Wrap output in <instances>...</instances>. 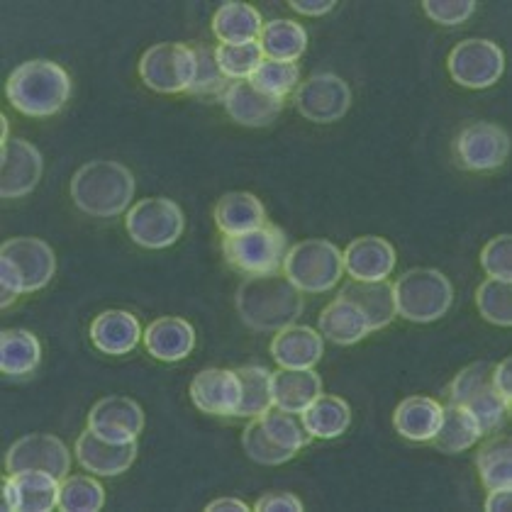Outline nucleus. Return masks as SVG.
<instances>
[{"mask_svg": "<svg viewBox=\"0 0 512 512\" xmlns=\"http://www.w3.org/2000/svg\"><path fill=\"white\" fill-rule=\"evenodd\" d=\"M237 315L256 332H281L283 327L296 325L303 315V293L288 281L283 271L261 276H247L237 288Z\"/></svg>", "mask_w": 512, "mask_h": 512, "instance_id": "1", "label": "nucleus"}, {"mask_svg": "<svg viewBox=\"0 0 512 512\" xmlns=\"http://www.w3.org/2000/svg\"><path fill=\"white\" fill-rule=\"evenodd\" d=\"M71 200L91 217H118L130 210L135 198V176L115 159L83 164L71 178Z\"/></svg>", "mask_w": 512, "mask_h": 512, "instance_id": "2", "label": "nucleus"}, {"mask_svg": "<svg viewBox=\"0 0 512 512\" xmlns=\"http://www.w3.org/2000/svg\"><path fill=\"white\" fill-rule=\"evenodd\" d=\"M5 98L27 118L57 115L71 98V76L57 61L32 59L18 66L5 83Z\"/></svg>", "mask_w": 512, "mask_h": 512, "instance_id": "3", "label": "nucleus"}, {"mask_svg": "<svg viewBox=\"0 0 512 512\" xmlns=\"http://www.w3.org/2000/svg\"><path fill=\"white\" fill-rule=\"evenodd\" d=\"M57 274L54 249L40 237H13L0 247V305L10 308L15 298L42 291Z\"/></svg>", "mask_w": 512, "mask_h": 512, "instance_id": "4", "label": "nucleus"}, {"mask_svg": "<svg viewBox=\"0 0 512 512\" xmlns=\"http://www.w3.org/2000/svg\"><path fill=\"white\" fill-rule=\"evenodd\" d=\"M393 298L395 313L400 317L427 325L449 313L454 303V286L442 271L413 269L395 281Z\"/></svg>", "mask_w": 512, "mask_h": 512, "instance_id": "5", "label": "nucleus"}, {"mask_svg": "<svg viewBox=\"0 0 512 512\" xmlns=\"http://www.w3.org/2000/svg\"><path fill=\"white\" fill-rule=\"evenodd\" d=\"M281 271L300 293H327L344 274V256L330 239H303L288 249Z\"/></svg>", "mask_w": 512, "mask_h": 512, "instance_id": "6", "label": "nucleus"}, {"mask_svg": "<svg viewBox=\"0 0 512 512\" xmlns=\"http://www.w3.org/2000/svg\"><path fill=\"white\" fill-rule=\"evenodd\" d=\"M288 252V237L281 227L261 225L244 235L222 239V254L232 269L247 276H261L281 271Z\"/></svg>", "mask_w": 512, "mask_h": 512, "instance_id": "7", "label": "nucleus"}, {"mask_svg": "<svg viewBox=\"0 0 512 512\" xmlns=\"http://www.w3.org/2000/svg\"><path fill=\"white\" fill-rule=\"evenodd\" d=\"M127 235L144 249H166L186 230V215L171 198H142L127 210Z\"/></svg>", "mask_w": 512, "mask_h": 512, "instance_id": "8", "label": "nucleus"}, {"mask_svg": "<svg viewBox=\"0 0 512 512\" xmlns=\"http://www.w3.org/2000/svg\"><path fill=\"white\" fill-rule=\"evenodd\" d=\"M193 71H196V54L188 44H154L139 59V76L144 86L157 93H188Z\"/></svg>", "mask_w": 512, "mask_h": 512, "instance_id": "9", "label": "nucleus"}, {"mask_svg": "<svg viewBox=\"0 0 512 512\" xmlns=\"http://www.w3.org/2000/svg\"><path fill=\"white\" fill-rule=\"evenodd\" d=\"M447 69L452 81L459 83L461 88L481 91V88H491L493 83L500 81L505 71V54L495 42L471 37L452 49Z\"/></svg>", "mask_w": 512, "mask_h": 512, "instance_id": "10", "label": "nucleus"}, {"mask_svg": "<svg viewBox=\"0 0 512 512\" xmlns=\"http://www.w3.org/2000/svg\"><path fill=\"white\" fill-rule=\"evenodd\" d=\"M352 105V88L337 74H315L296 91V108L305 120L315 125H330L342 120Z\"/></svg>", "mask_w": 512, "mask_h": 512, "instance_id": "11", "label": "nucleus"}, {"mask_svg": "<svg viewBox=\"0 0 512 512\" xmlns=\"http://www.w3.org/2000/svg\"><path fill=\"white\" fill-rule=\"evenodd\" d=\"M5 471H44L64 481L71 471V452L54 434H25L5 454Z\"/></svg>", "mask_w": 512, "mask_h": 512, "instance_id": "12", "label": "nucleus"}, {"mask_svg": "<svg viewBox=\"0 0 512 512\" xmlns=\"http://www.w3.org/2000/svg\"><path fill=\"white\" fill-rule=\"evenodd\" d=\"M454 149L464 169L493 171L510 157V135L493 122H473L459 132Z\"/></svg>", "mask_w": 512, "mask_h": 512, "instance_id": "13", "label": "nucleus"}, {"mask_svg": "<svg viewBox=\"0 0 512 512\" xmlns=\"http://www.w3.org/2000/svg\"><path fill=\"white\" fill-rule=\"evenodd\" d=\"M44 171L42 152L32 142L10 137L0 154V196L5 200L22 198L32 193Z\"/></svg>", "mask_w": 512, "mask_h": 512, "instance_id": "14", "label": "nucleus"}, {"mask_svg": "<svg viewBox=\"0 0 512 512\" xmlns=\"http://www.w3.org/2000/svg\"><path fill=\"white\" fill-rule=\"evenodd\" d=\"M61 481L44 471L8 473L3 481V508L15 512H52L59 508Z\"/></svg>", "mask_w": 512, "mask_h": 512, "instance_id": "15", "label": "nucleus"}, {"mask_svg": "<svg viewBox=\"0 0 512 512\" xmlns=\"http://www.w3.org/2000/svg\"><path fill=\"white\" fill-rule=\"evenodd\" d=\"M76 461L81 464V469L100 478H113L120 476L135 464L139 444L137 439L132 442H108V439L98 437L96 432L88 427L86 432H81V437L76 439Z\"/></svg>", "mask_w": 512, "mask_h": 512, "instance_id": "16", "label": "nucleus"}, {"mask_svg": "<svg viewBox=\"0 0 512 512\" xmlns=\"http://www.w3.org/2000/svg\"><path fill=\"white\" fill-rule=\"evenodd\" d=\"M88 427L108 442H132L144 430V410L125 395L100 398L88 413Z\"/></svg>", "mask_w": 512, "mask_h": 512, "instance_id": "17", "label": "nucleus"}, {"mask_svg": "<svg viewBox=\"0 0 512 512\" xmlns=\"http://www.w3.org/2000/svg\"><path fill=\"white\" fill-rule=\"evenodd\" d=\"M191 400L208 415L235 417L242 400L239 374L230 369H203L191 381Z\"/></svg>", "mask_w": 512, "mask_h": 512, "instance_id": "18", "label": "nucleus"}, {"mask_svg": "<svg viewBox=\"0 0 512 512\" xmlns=\"http://www.w3.org/2000/svg\"><path fill=\"white\" fill-rule=\"evenodd\" d=\"M220 100L227 115L244 127L271 125L283 110V98L259 91L252 81H230Z\"/></svg>", "mask_w": 512, "mask_h": 512, "instance_id": "19", "label": "nucleus"}, {"mask_svg": "<svg viewBox=\"0 0 512 512\" xmlns=\"http://www.w3.org/2000/svg\"><path fill=\"white\" fill-rule=\"evenodd\" d=\"M342 256L344 271L352 276V281H386L395 269V249L383 237H356Z\"/></svg>", "mask_w": 512, "mask_h": 512, "instance_id": "20", "label": "nucleus"}, {"mask_svg": "<svg viewBox=\"0 0 512 512\" xmlns=\"http://www.w3.org/2000/svg\"><path fill=\"white\" fill-rule=\"evenodd\" d=\"M325 354V339L308 325H288L271 339V356L281 369H315Z\"/></svg>", "mask_w": 512, "mask_h": 512, "instance_id": "21", "label": "nucleus"}, {"mask_svg": "<svg viewBox=\"0 0 512 512\" xmlns=\"http://www.w3.org/2000/svg\"><path fill=\"white\" fill-rule=\"evenodd\" d=\"M91 342L98 352L108 356H125L135 352L139 339L144 337L137 315L130 310H105L91 322Z\"/></svg>", "mask_w": 512, "mask_h": 512, "instance_id": "22", "label": "nucleus"}, {"mask_svg": "<svg viewBox=\"0 0 512 512\" xmlns=\"http://www.w3.org/2000/svg\"><path fill=\"white\" fill-rule=\"evenodd\" d=\"M142 342L154 359L174 364V361H183L193 352V347H196V330L183 317L166 315L154 320L144 330Z\"/></svg>", "mask_w": 512, "mask_h": 512, "instance_id": "23", "label": "nucleus"}, {"mask_svg": "<svg viewBox=\"0 0 512 512\" xmlns=\"http://www.w3.org/2000/svg\"><path fill=\"white\" fill-rule=\"evenodd\" d=\"M320 395L322 378L315 369H281L271 374V398L278 410L300 415Z\"/></svg>", "mask_w": 512, "mask_h": 512, "instance_id": "24", "label": "nucleus"}, {"mask_svg": "<svg viewBox=\"0 0 512 512\" xmlns=\"http://www.w3.org/2000/svg\"><path fill=\"white\" fill-rule=\"evenodd\" d=\"M337 298L354 303L364 313L371 332L388 327L393 317L398 315L395 313L393 286L388 281H349L347 286H342Z\"/></svg>", "mask_w": 512, "mask_h": 512, "instance_id": "25", "label": "nucleus"}, {"mask_svg": "<svg viewBox=\"0 0 512 512\" xmlns=\"http://www.w3.org/2000/svg\"><path fill=\"white\" fill-rule=\"evenodd\" d=\"M215 225L225 237L244 235V232L266 225V208L254 193H225L215 205Z\"/></svg>", "mask_w": 512, "mask_h": 512, "instance_id": "26", "label": "nucleus"}, {"mask_svg": "<svg viewBox=\"0 0 512 512\" xmlns=\"http://www.w3.org/2000/svg\"><path fill=\"white\" fill-rule=\"evenodd\" d=\"M439 422H442V405L427 395L405 398L393 413L395 430L410 442H432L439 430Z\"/></svg>", "mask_w": 512, "mask_h": 512, "instance_id": "27", "label": "nucleus"}, {"mask_svg": "<svg viewBox=\"0 0 512 512\" xmlns=\"http://www.w3.org/2000/svg\"><path fill=\"white\" fill-rule=\"evenodd\" d=\"M261 30H264L261 13L249 3L227 0L217 8L213 18V35L220 40V44L259 42Z\"/></svg>", "mask_w": 512, "mask_h": 512, "instance_id": "28", "label": "nucleus"}, {"mask_svg": "<svg viewBox=\"0 0 512 512\" xmlns=\"http://www.w3.org/2000/svg\"><path fill=\"white\" fill-rule=\"evenodd\" d=\"M317 327H320L317 332H320L322 337L339 344V347H349V344L361 342L366 335H371V327L369 322H366L364 313H361L354 303L342 298H335L325 310H322Z\"/></svg>", "mask_w": 512, "mask_h": 512, "instance_id": "29", "label": "nucleus"}, {"mask_svg": "<svg viewBox=\"0 0 512 512\" xmlns=\"http://www.w3.org/2000/svg\"><path fill=\"white\" fill-rule=\"evenodd\" d=\"M481 437V425L464 405H442V422H439V430L432 437V444L439 452L461 454L471 449L473 444L481 442Z\"/></svg>", "mask_w": 512, "mask_h": 512, "instance_id": "30", "label": "nucleus"}, {"mask_svg": "<svg viewBox=\"0 0 512 512\" xmlns=\"http://www.w3.org/2000/svg\"><path fill=\"white\" fill-rule=\"evenodd\" d=\"M300 420H303L310 437L335 439L342 437L349 430V425H352V408H349V403L344 398L322 393L320 398H315L300 413Z\"/></svg>", "mask_w": 512, "mask_h": 512, "instance_id": "31", "label": "nucleus"}, {"mask_svg": "<svg viewBox=\"0 0 512 512\" xmlns=\"http://www.w3.org/2000/svg\"><path fill=\"white\" fill-rule=\"evenodd\" d=\"M42 361V344L30 330H3L0 335V369L5 376H30Z\"/></svg>", "mask_w": 512, "mask_h": 512, "instance_id": "32", "label": "nucleus"}, {"mask_svg": "<svg viewBox=\"0 0 512 512\" xmlns=\"http://www.w3.org/2000/svg\"><path fill=\"white\" fill-rule=\"evenodd\" d=\"M259 44L264 59L296 64V59L303 57L305 47H308V32H305L303 25L293 20H269L264 22Z\"/></svg>", "mask_w": 512, "mask_h": 512, "instance_id": "33", "label": "nucleus"}, {"mask_svg": "<svg viewBox=\"0 0 512 512\" xmlns=\"http://www.w3.org/2000/svg\"><path fill=\"white\" fill-rule=\"evenodd\" d=\"M476 469L481 483L488 491L495 488H512V442L500 434L481 447L476 454Z\"/></svg>", "mask_w": 512, "mask_h": 512, "instance_id": "34", "label": "nucleus"}, {"mask_svg": "<svg viewBox=\"0 0 512 512\" xmlns=\"http://www.w3.org/2000/svg\"><path fill=\"white\" fill-rule=\"evenodd\" d=\"M239 381H242V400L235 417H261L274 408L271 398V371L264 366H242L237 369Z\"/></svg>", "mask_w": 512, "mask_h": 512, "instance_id": "35", "label": "nucleus"}, {"mask_svg": "<svg viewBox=\"0 0 512 512\" xmlns=\"http://www.w3.org/2000/svg\"><path fill=\"white\" fill-rule=\"evenodd\" d=\"M105 505V488L93 476H66L59 488V510L96 512Z\"/></svg>", "mask_w": 512, "mask_h": 512, "instance_id": "36", "label": "nucleus"}, {"mask_svg": "<svg viewBox=\"0 0 512 512\" xmlns=\"http://www.w3.org/2000/svg\"><path fill=\"white\" fill-rule=\"evenodd\" d=\"M217 64L227 81H249L256 71V66L264 61L259 42L249 44H217L215 49Z\"/></svg>", "mask_w": 512, "mask_h": 512, "instance_id": "37", "label": "nucleus"}, {"mask_svg": "<svg viewBox=\"0 0 512 512\" xmlns=\"http://www.w3.org/2000/svg\"><path fill=\"white\" fill-rule=\"evenodd\" d=\"M476 305L483 320L491 325L510 327L512 325V283L486 278L476 291Z\"/></svg>", "mask_w": 512, "mask_h": 512, "instance_id": "38", "label": "nucleus"}, {"mask_svg": "<svg viewBox=\"0 0 512 512\" xmlns=\"http://www.w3.org/2000/svg\"><path fill=\"white\" fill-rule=\"evenodd\" d=\"M259 420H261V425H264V432L274 439L278 447L291 449V452H296V454L303 447H308L310 439H313L310 437V432L305 430L300 415L286 413V410L271 408L269 413L261 415Z\"/></svg>", "mask_w": 512, "mask_h": 512, "instance_id": "39", "label": "nucleus"}, {"mask_svg": "<svg viewBox=\"0 0 512 512\" xmlns=\"http://www.w3.org/2000/svg\"><path fill=\"white\" fill-rule=\"evenodd\" d=\"M193 54H196V71H193V83L188 93L200 98H222L230 81L222 74L220 64H217L215 49L200 44V47L193 49Z\"/></svg>", "mask_w": 512, "mask_h": 512, "instance_id": "40", "label": "nucleus"}, {"mask_svg": "<svg viewBox=\"0 0 512 512\" xmlns=\"http://www.w3.org/2000/svg\"><path fill=\"white\" fill-rule=\"evenodd\" d=\"M242 447L244 454H247L254 464L261 466L286 464V461H291L293 456H296V452H291V449L278 447L274 439L264 432V425H261L259 417H254V420L244 427Z\"/></svg>", "mask_w": 512, "mask_h": 512, "instance_id": "41", "label": "nucleus"}, {"mask_svg": "<svg viewBox=\"0 0 512 512\" xmlns=\"http://www.w3.org/2000/svg\"><path fill=\"white\" fill-rule=\"evenodd\" d=\"M249 81H252L259 91L269 93V96L286 98L288 93L298 86L300 69L298 64H288V61L264 59L259 66H256V71Z\"/></svg>", "mask_w": 512, "mask_h": 512, "instance_id": "42", "label": "nucleus"}, {"mask_svg": "<svg viewBox=\"0 0 512 512\" xmlns=\"http://www.w3.org/2000/svg\"><path fill=\"white\" fill-rule=\"evenodd\" d=\"M464 408L469 410L473 417H476L478 425H481L483 437H486V434L498 432L500 427H503L510 405L493 391L491 383H486V386L478 388V391L473 393L469 400H466Z\"/></svg>", "mask_w": 512, "mask_h": 512, "instance_id": "43", "label": "nucleus"}, {"mask_svg": "<svg viewBox=\"0 0 512 512\" xmlns=\"http://www.w3.org/2000/svg\"><path fill=\"white\" fill-rule=\"evenodd\" d=\"M481 266L488 278H498V281L512 283V237L498 235L483 247Z\"/></svg>", "mask_w": 512, "mask_h": 512, "instance_id": "44", "label": "nucleus"}, {"mask_svg": "<svg viewBox=\"0 0 512 512\" xmlns=\"http://www.w3.org/2000/svg\"><path fill=\"white\" fill-rule=\"evenodd\" d=\"M491 374H493V364H488V361H476V364L466 366V369L452 381V388H449L447 393V403L464 405L466 400L478 391V388L491 383Z\"/></svg>", "mask_w": 512, "mask_h": 512, "instance_id": "45", "label": "nucleus"}, {"mask_svg": "<svg viewBox=\"0 0 512 512\" xmlns=\"http://www.w3.org/2000/svg\"><path fill=\"white\" fill-rule=\"evenodd\" d=\"M422 10L437 25L454 27L466 22L476 13V3L473 0H425Z\"/></svg>", "mask_w": 512, "mask_h": 512, "instance_id": "46", "label": "nucleus"}, {"mask_svg": "<svg viewBox=\"0 0 512 512\" xmlns=\"http://www.w3.org/2000/svg\"><path fill=\"white\" fill-rule=\"evenodd\" d=\"M256 512H303V503L288 491H271L264 493L254 505Z\"/></svg>", "mask_w": 512, "mask_h": 512, "instance_id": "47", "label": "nucleus"}, {"mask_svg": "<svg viewBox=\"0 0 512 512\" xmlns=\"http://www.w3.org/2000/svg\"><path fill=\"white\" fill-rule=\"evenodd\" d=\"M491 386L505 403L512 405V359H503L498 366H493Z\"/></svg>", "mask_w": 512, "mask_h": 512, "instance_id": "48", "label": "nucleus"}, {"mask_svg": "<svg viewBox=\"0 0 512 512\" xmlns=\"http://www.w3.org/2000/svg\"><path fill=\"white\" fill-rule=\"evenodd\" d=\"M291 8L298 15H308V18H320L335 10V0H291Z\"/></svg>", "mask_w": 512, "mask_h": 512, "instance_id": "49", "label": "nucleus"}, {"mask_svg": "<svg viewBox=\"0 0 512 512\" xmlns=\"http://www.w3.org/2000/svg\"><path fill=\"white\" fill-rule=\"evenodd\" d=\"M512 508V488H495L488 491L486 510L488 512H505Z\"/></svg>", "mask_w": 512, "mask_h": 512, "instance_id": "50", "label": "nucleus"}, {"mask_svg": "<svg viewBox=\"0 0 512 512\" xmlns=\"http://www.w3.org/2000/svg\"><path fill=\"white\" fill-rule=\"evenodd\" d=\"M205 512H249V505L237 498H217L205 505Z\"/></svg>", "mask_w": 512, "mask_h": 512, "instance_id": "51", "label": "nucleus"}, {"mask_svg": "<svg viewBox=\"0 0 512 512\" xmlns=\"http://www.w3.org/2000/svg\"><path fill=\"white\" fill-rule=\"evenodd\" d=\"M0 142L8 144L10 137H8V118L5 115H0Z\"/></svg>", "mask_w": 512, "mask_h": 512, "instance_id": "52", "label": "nucleus"}]
</instances>
